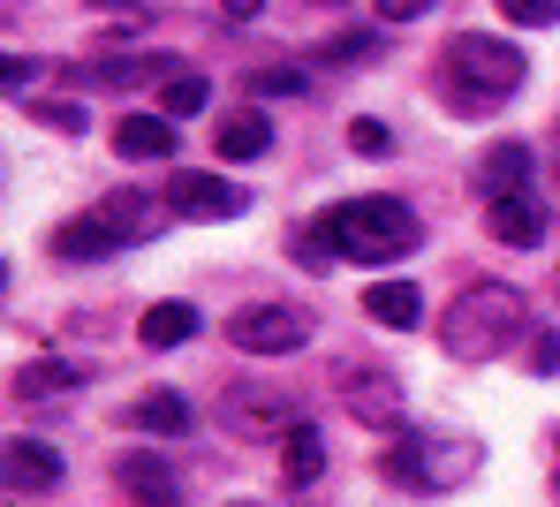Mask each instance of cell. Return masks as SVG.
Listing matches in <instances>:
<instances>
[{
	"instance_id": "cell-27",
	"label": "cell",
	"mask_w": 560,
	"mask_h": 507,
	"mask_svg": "<svg viewBox=\"0 0 560 507\" xmlns=\"http://www.w3.org/2000/svg\"><path fill=\"white\" fill-rule=\"evenodd\" d=\"M378 23H417V15H432V0H372Z\"/></svg>"
},
{
	"instance_id": "cell-5",
	"label": "cell",
	"mask_w": 560,
	"mask_h": 507,
	"mask_svg": "<svg viewBox=\"0 0 560 507\" xmlns=\"http://www.w3.org/2000/svg\"><path fill=\"white\" fill-rule=\"evenodd\" d=\"M228 341L243 349V356H295L303 341H311V318L295 304H250L228 318Z\"/></svg>"
},
{
	"instance_id": "cell-1",
	"label": "cell",
	"mask_w": 560,
	"mask_h": 507,
	"mask_svg": "<svg viewBox=\"0 0 560 507\" xmlns=\"http://www.w3.org/2000/svg\"><path fill=\"white\" fill-rule=\"evenodd\" d=\"M523 54L508 46V38H485V31H463L455 46H447V61H440V92L455 114H492V106H508L523 92Z\"/></svg>"
},
{
	"instance_id": "cell-2",
	"label": "cell",
	"mask_w": 560,
	"mask_h": 507,
	"mask_svg": "<svg viewBox=\"0 0 560 507\" xmlns=\"http://www.w3.org/2000/svg\"><path fill=\"white\" fill-rule=\"evenodd\" d=\"M515 333H523V296H515L508 281H477V288H463V296L447 304V318H440V341H447V356H463V364L508 356Z\"/></svg>"
},
{
	"instance_id": "cell-7",
	"label": "cell",
	"mask_w": 560,
	"mask_h": 507,
	"mask_svg": "<svg viewBox=\"0 0 560 507\" xmlns=\"http://www.w3.org/2000/svg\"><path fill=\"white\" fill-rule=\"evenodd\" d=\"M341 402H349L357 424H372V432H401V424H409V402H401L394 372H349V379H341Z\"/></svg>"
},
{
	"instance_id": "cell-14",
	"label": "cell",
	"mask_w": 560,
	"mask_h": 507,
	"mask_svg": "<svg viewBox=\"0 0 560 507\" xmlns=\"http://www.w3.org/2000/svg\"><path fill=\"white\" fill-rule=\"evenodd\" d=\"M280 477H288L295 493L326 477V439H318V424H295V432L280 439Z\"/></svg>"
},
{
	"instance_id": "cell-3",
	"label": "cell",
	"mask_w": 560,
	"mask_h": 507,
	"mask_svg": "<svg viewBox=\"0 0 560 507\" xmlns=\"http://www.w3.org/2000/svg\"><path fill=\"white\" fill-rule=\"evenodd\" d=\"M326 235H334V250L341 258H357V266H394V258H409L417 250V212L401 198H349L326 212Z\"/></svg>"
},
{
	"instance_id": "cell-17",
	"label": "cell",
	"mask_w": 560,
	"mask_h": 507,
	"mask_svg": "<svg viewBox=\"0 0 560 507\" xmlns=\"http://www.w3.org/2000/svg\"><path fill=\"white\" fill-rule=\"evenodd\" d=\"M54 250H61V258H114V250H121V235L106 227V212H92V220L54 227Z\"/></svg>"
},
{
	"instance_id": "cell-33",
	"label": "cell",
	"mask_w": 560,
	"mask_h": 507,
	"mask_svg": "<svg viewBox=\"0 0 560 507\" xmlns=\"http://www.w3.org/2000/svg\"><path fill=\"white\" fill-rule=\"evenodd\" d=\"M553 485H560V462H553Z\"/></svg>"
},
{
	"instance_id": "cell-24",
	"label": "cell",
	"mask_w": 560,
	"mask_h": 507,
	"mask_svg": "<svg viewBox=\"0 0 560 507\" xmlns=\"http://www.w3.org/2000/svg\"><path fill=\"white\" fill-rule=\"evenodd\" d=\"M250 92H266V99H303L311 84H303V69H258Z\"/></svg>"
},
{
	"instance_id": "cell-19",
	"label": "cell",
	"mask_w": 560,
	"mask_h": 507,
	"mask_svg": "<svg viewBox=\"0 0 560 507\" xmlns=\"http://www.w3.org/2000/svg\"><path fill=\"white\" fill-rule=\"evenodd\" d=\"M129 424H137V432H189V402L175 387H152V394L129 402Z\"/></svg>"
},
{
	"instance_id": "cell-21",
	"label": "cell",
	"mask_w": 560,
	"mask_h": 507,
	"mask_svg": "<svg viewBox=\"0 0 560 507\" xmlns=\"http://www.w3.org/2000/svg\"><path fill=\"white\" fill-rule=\"evenodd\" d=\"M205 99H212V84L197 69H160V114L189 121V114H205Z\"/></svg>"
},
{
	"instance_id": "cell-29",
	"label": "cell",
	"mask_w": 560,
	"mask_h": 507,
	"mask_svg": "<svg viewBox=\"0 0 560 507\" xmlns=\"http://www.w3.org/2000/svg\"><path fill=\"white\" fill-rule=\"evenodd\" d=\"M0 84L23 92V84H31V54H8V61H0Z\"/></svg>"
},
{
	"instance_id": "cell-23",
	"label": "cell",
	"mask_w": 560,
	"mask_h": 507,
	"mask_svg": "<svg viewBox=\"0 0 560 507\" xmlns=\"http://www.w3.org/2000/svg\"><path fill=\"white\" fill-rule=\"evenodd\" d=\"M500 15L523 31H546V23H560V0H500Z\"/></svg>"
},
{
	"instance_id": "cell-16",
	"label": "cell",
	"mask_w": 560,
	"mask_h": 507,
	"mask_svg": "<svg viewBox=\"0 0 560 507\" xmlns=\"http://www.w3.org/2000/svg\"><path fill=\"white\" fill-rule=\"evenodd\" d=\"M530 175H538V167H530V144L508 137V144L485 152V175H477V182H485V198H508V190H530Z\"/></svg>"
},
{
	"instance_id": "cell-11",
	"label": "cell",
	"mask_w": 560,
	"mask_h": 507,
	"mask_svg": "<svg viewBox=\"0 0 560 507\" xmlns=\"http://www.w3.org/2000/svg\"><path fill=\"white\" fill-rule=\"evenodd\" d=\"M114 493H129V500H175L183 477H175L167 455H114Z\"/></svg>"
},
{
	"instance_id": "cell-31",
	"label": "cell",
	"mask_w": 560,
	"mask_h": 507,
	"mask_svg": "<svg viewBox=\"0 0 560 507\" xmlns=\"http://www.w3.org/2000/svg\"><path fill=\"white\" fill-rule=\"evenodd\" d=\"M220 8H228V15H235V23H250V15H258V8H266V0H220Z\"/></svg>"
},
{
	"instance_id": "cell-30",
	"label": "cell",
	"mask_w": 560,
	"mask_h": 507,
	"mask_svg": "<svg viewBox=\"0 0 560 507\" xmlns=\"http://www.w3.org/2000/svg\"><path fill=\"white\" fill-rule=\"evenodd\" d=\"M334 61H357V54H378V38H341V46H326Z\"/></svg>"
},
{
	"instance_id": "cell-25",
	"label": "cell",
	"mask_w": 560,
	"mask_h": 507,
	"mask_svg": "<svg viewBox=\"0 0 560 507\" xmlns=\"http://www.w3.org/2000/svg\"><path fill=\"white\" fill-rule=\"evenodd\" d=\"M31 114H38L46 129H61V137H77V129H84V106H77V99H38Z\"/></svg>"
},
{
	"instance_id": "cell-8",
	"label": "cell",
	"mask_w": 560,
	"mask_h": 507,
	"mask_svg": "<svg viewBox=\"0 0 560 507\" xmlns=\"http://www.w3.org/2000/svg\"><path fill=\"white\" fill-rule=\"evenodd\" d=\"M167 204H175L183 220H235V212H243V190H235L228 175H205V167H183V175L167 182Z\"/></svg>"
},
{
	"instance_id": "cell-32",
	"label": "cell",
	"mask_w": 560,
	"mask_h": 507,
	"mask_svg": "<svg viewBox=\"0 0 560 507\" xmlns=\"http://www.w3.org/2000/svg\"><path fill=\"white\" fill-rule=\"evenodd\" d=\"M98 8H137V0H98Z\"/></svg>"
},
{
	"instance_id": "cell-6",
	"label": "cell",
	"mask_w": 560,
	"mask_h": 507,
	"mask_svg": "<svg viewBox=\"0 0 560 507\" xmlns=\"http://www.w3.org/2000/svg\"><path fill=\"white\" fill-rule=\"evenodd\" d=\"M220 416H228V432H243V439H288V432L303 424V402H295L288 387H235Z\"/></svg>"
},
{
	"instance_id": "cell-9",
	"label": "cell",
	"mask_w": 560,
	"mask_h": 507,
	"mask_svg": "<svg viewBox=\"0 0 560 507\" xmlns=\"http://www.w3.org/2000/svg\"><path fill=\"white\" fill-rule=\"evenodd\" d=\"M546 204H538V190H508V198H485V227L508 243V250H530V243H546Z\"/></svg>"
},
{
	"instance_id": "cell-12",
	"label": "cell",
	"mask_w": 560,
	"mask_h": 507,
	"mask_svg": "<svg viewBox=\"0 0 560 507\" xmlns=\"http://www.w3.org/2000/svg\"><path fill=\"white\" fill-rule=\"evenodd\" d=\"M114 152L121 160H167L175 152V114H121L114 121Z\"/></svg>"
},
{
	"instance_id": "cell-26",
	"label": "cell",
	"mask_w": 560,
	"mask_h": 507,
	"mask_svg": "<svg viewBox=\"0 0 560 507\" xmlns=\"http://www.w3.org/2000/svg\"><path fill=\"white\" fill-rule=\"evenodd\" d=\"M349 144H357V152H386V144H394V129H386V121H364V114H357V121H349Z\"/></svg>"
},
{
	"instance_id": "cell-15",
	"label": "cell",
	"mask_w": 560,
	"mask_h": 507,
	"mask_svg": "<svg viewBox=\"0 0 560 507\" xmlns=\"http://www.w3.org/2000/svg\"><path fill=\"white\" fill-rule=\"evenodd\" d=\"M77 379H84L77 364H61V356H38V364H23V372H15V402H23V409L61 402V394H69Z\"/></svg>"
},
{
	"instance_id": "cell-13",
	"label": "cell",
	"mask_w": 560,
	"mask_h": 507,
	"mask_svg": "<svg viewBox=\"0 0 560 507\" xmlns=\"http://www.w3.org/2000/svg\"><path fill=\"white\" fill-rule=\"evenodd\" d=\"M266 144H273L266 106H235V114L220 121V137H212V152H220V160H266Z\"/></svg>"
},
{
	"instance_id": "cell-4",
	"label": "cell",
	"mask_w": 560,
	"mask_h": 507,
	"mask_svg": "<svg viewBox=\"0 0 560 507\" xmlns=\"http://www.w3.org/2000/svg\"><path fill=\"white\" fill-rule=\"evenodd\" d=\"M386 485L401 493H455L469 470H477V439H440V432H386V455H378Z\"/></svg>"
},
{
	"instance_id": "cell-20",
	"label": "cell",
	"mask_w": 560,
	"mask_h": 507,
	"mask_svg": "<svg viewBox=\"0 0 560 507\" xmlns=\"http://www.w3.org/2000/svg\"><path fill=\"white\" fill-rule=\"evenodd\" d=\"M364 310H372L378 326H417V318H424V296H417L409 281H372V288H364Z\"/></svg>"
},
{
	"instance_id": "cell-22",
	"label": "cell",
	"mask_w": 560,
	"mask_h": 507,
	"mask_svg": "<svg viewBox=\"0 0 560 507\" xmlns=\"http://www.w3.org/2000/svg\"><path fill=\"white\" fill-rule=\"evenodd\" d=\"M98 212H106V227H114L121 243H144V235L160 227V212H152V198H137V190H129V198H106Z\"/></svg>"
},
{
	"instance_id": "cell-18",
	"label": "cell",
	"mask_w": 560,
	"mask_h": 507,
	"mask_svg": "<svg viewBox=\"0 0 560 507\" xmlns=\"http://www.w3.org/2000/svg\"><path fill=\"white\" fill-rule=\"evenodd\" d=\"M189 333H197V310L189 304H152L137 318V341H144V349H183Z\"/></svg>"
},
{
	"instance_id": "cell-10",
	"label": "cell",
	"mask_w": 560,
	"mask_h": 507,
	"mask_svg": "<svg viewBox=\"0 0 560 507\" xmlns=\"http://www.w3.org/2000/svg\"><path fill=\"white\" fill-rule=\"evenodd\" d=\"M0 477H8V493H54L61 485V455L46 439H8L0 447Z\"/></svg>"
},
{
	"instance_id": "cell-28",
	"label": "cell",
	"mask_w": 560,
	"mask_h": 507,
	"mask_svg": "<svg viewBox=\"0 0 560 507\" xmlns=\"http://www.w3.org/2000/svg\"><path fill=\"white\" fill-rule=\"evenodd\" d=\"M523 364H530V372H560V341H553V333H538V341L523 349Z\"/></svg>"
}]
</instances>
